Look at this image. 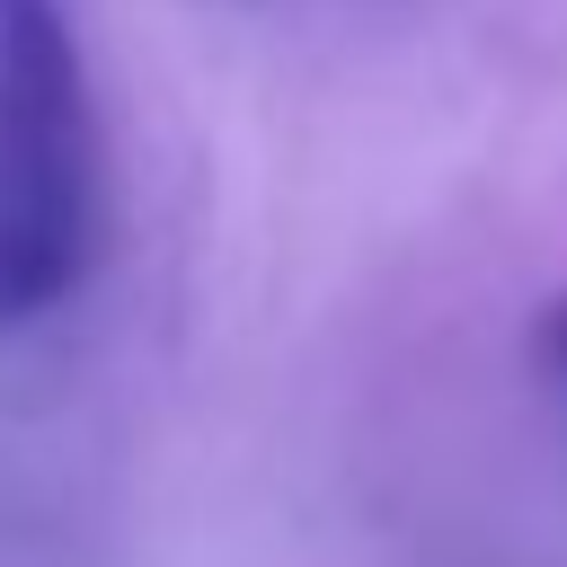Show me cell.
I'll return each instance as SVG.
<instances>
[{"label":"cell","mask_w":567,"mask_h":567,"mask_svg":"<svg viewBox=\"0 0 567 567\" xmlns=\"http://www.w3.org/2000/svg\"><path fill=\"white\" fill-rule=\"evenodd\" d=\"M540 346H549V363L567 372V310H549V328H540Z\"/></svg>","instance_id":"obj_2"},{"label":"cell","mask_w":567,"mask_h":567,"mask_svg":"<svg viewBox=\"0 0 567 567\" xmlns=\"http://www.w3.org/2000/svg\"><path fill=\"white\" fill-rule=\"evenodd\" d=\"M106 159L80 35L53 0H0V337L97 266Z\"/></svg>","instance_id":"obj_1"}]
</instances>
